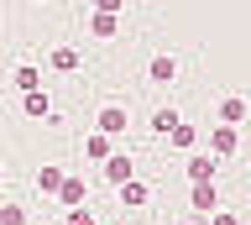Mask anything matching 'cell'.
Listing matches in <instances>:
<instances>
[{"label":"cell","mask_w":251,"mask_h":225,"mask_svg":"<svg viewBox=\"0 0 251 225\" xmlns=\"http://www.w3.org/2000/svg\"><path fill=\"white\" fill-rule=\"evenodd\" d=\"M84 157H89V162H110V136L89 131V136H84Z\"/></svg>","instance_id":"8fae6325"},{"label":"cell","mask_w":251,"mask_h":225,"mask_svg":"<svg viewBox=\"0 0 251 225\" xmlns=\"http://www.w3.org/2000/svg\"><path fill=\"white\" fill-rule=\"evenodd\" d=\"M52 68H58V74H74V68H78V52L74 48H52Z\"/></svg>","instance_id":"9a60e30c"},{"label":"cell","mask_w":251,"mask_h":225,"mask_svg":"<svg viewBox=\"0 0 251 225\" xmlns=\"http://www.w3.org/2000/svg\"><path fill=\"white\" fill-rule=\"evenodd\" d=\"M21 105H26V115H47V110H52L47 89H37V95H21Z\"/></svg>","instance_id":"e0dca14e"},{"label":"cell","mask_w":251,"mask_h":225,"mask_svg":"<svg viewBox=\"0 0 251 225\" xmlns=\"http://www.w3.org/2000/svg\"><path fill=\"white\" fill-rule=\"evenodd\" d=\"M178 121H183V115L173 110V105H162V110H157V115H152V131H162V136H168V131H173V126H178Z\"/></svg>","instance_id":"5bb4252c"},{"label":"cell","mask_w":251,"mask_h":225,"mask_svg":"<svg viewBox=\"0 0 251 225\" xmlns=\"http://www.w3.org/2000/svg\"><path fill=\"white\" fill-rule=\"evenodd\" d=\"M235 147H241V131H235V126H209V157H215V162H225Z\"/></svg>","instance_id":"7a4b0ae2"},{"label":"cell","mask_w":251,"mask_h":225,"mask_svg":"<svg viewBox=\"0 0 251 225\" xmlns=\"http://www.w3.org/2000/svg\"><path fill=\"white\" fill-rule=\"evenodd\" d=\"M105 178L121 189V183H131L136 178V162H131V152H110V162H105Z\"/></svg>","instance_id":"5b68a950"},{"label":"cell","mask_w":251,"mask_h":225,"mask_svg":"<svg viewBox=\"0 0 251 225\" xmlns=\"http://www.w3.org/2000/svg\"><path fill=\"white\" fill-rule=\"evenodd\" d=\"M147 199H152V189H147V183H141V178H131V183H121V204L141 209V204H147Z\"/></svg>","instance_id":"30bf717a"},{"label":"cell","mask_w":251,"mask_h":225,"mask_svg":"<svg viewBox=\"0 0 251 225\" xmlns=\"http://www.w3.org/2000/svg\"><path fill=\"white\" fill-rule=\"evenodd\" d=\"M16 89H21V95H37V89H42V74H37L31 63H21L16 68Z\"/></svg>","instance_id":"7c38bea8"},{"label":"cell","mask_w":251,"mask_h":225,"mask_svg":"<svg viewBox=\"0 0 251 225\" xmlns=\"http://www.w3.org/2000/svg\"><path fill=\"white\" fill-rule=\"evenodd\" d=\"M0 225H26V209L21 204H0Z\"/></svg>","instance_id":"ac0fdd59"},{"label":"cell","mask_w":251,"mask_h":225,"mask_svg":"<svg viewBox=\"0 0 251 225\" xmlns=\"http://www.w3.org/2000/svg\"><path fill=\"white\" fill-rule=\"evenodd\" d=\"M37 189H42V194H58L63 189V168H42V173H37Z\"/></svg>","instance_id":"2e32d148"},{"label":"cell","mask_w":251,"mask_h":225,"mask_svg":"<svg viewBox=\"0 0 251 225\" xmlns=\"http://www.w3.org/2000/svg\"><path fill=\"white\" fill-rule=\"evenodd\" d=\"M246 115H251L246 95H225V100H220V126H241Z\"/></svg>","instance_id":"8992f818"},{"label":"cell","mask_w":251,"mask_h":225,"mask_svg":"<svg viewBox=\"0 0 251 225\" xmlns=\"http://www.w3.org/2000/svg\"><path fill=\"white\" fill-rule=\"evenodd\" d=\"M209 225H241V215H230V209H215V215H209Z\"/></svg>","instance_id":"ffe728a7"},{"label":"cell","mask_w":251,"mask_h":225,"mask_svg":"<svg viewBox=\"0 0 251 225\" xmlns=\"http://www.w3.org/2000/svg\"><path fill=\"white\" fill-rule=\"evenodd\" d=\"M147 74H152L157 84H173V79H178V58H173V52H157V58H152V68H147Z\"/></svg>","instance_id":"9c48e42d"},{"label":"cell","mask_w":251,"mask_h":225,"mask_svg":"<svg viewBox=\"0 0 251 225\" xmlns=\"http://www.w3.org/2000/svg\"><path fill=\"white\" fill-rule=\"evenodd\" d=\"M168 142L178 147V152H199V126H188V121H178V126L168 131Z\"/></svg>","instance_id":"ba28073f"},{"label":"cell","mask_w":251,"mask_h":225,"mask_svg":"<svg viewBox=\"0 0 251 225\" xmlns=\"http://www.w3.org/2000/svg\"><path fill=\"white\" fill-rule=\"evenodd\" d=\"M89 32L94 37H115V32H121V21L110 16V11H94V16H89Z\"/></svg>","instance_id":"4fadbf2b"},{"label":"cell","mask_w":251,"mask_h":225,"mask_svg":"<svg viewBox=\"0 0 251 225\" xmlns=\"http://www.w3.org/2000/svg\"><path fill=\"white\" fill-rule=\"evenodd\" d=\"M63 225H94V215H89V209H68V220H63Z\"/></svg>","instance_id":"d6986e66"},{"label":"cell","mask_w":251,"mask_h":225,"mask_svg":"<svg viewBox=\"0 0 251 225\" xmlns=\"http://www.w3.org/2000/svg\"><path fill=\"white\" fill-rule=\"evenodd\" d=\"M94 131H100V136H121V131H126V105H115V100H110V105H100Z\"/></svg>","instance_id":"3957f363"},{"label":"cell","mask_w":251,"mask_h":225,"mask_svg":"<svg viewBox=\"0 0 251 225\" xmlns=\"http://www.w3.org/2000/svg\"><path fill=\"white\" fill-rule=\"evenodd\" d=\"M58 199H63L68 209H84V199H89L84 178H78V173H63V189H58Z\"/></svg>","instance_id":"52a82bcc"},{"label":"cell","mask_w":251,"mask_h":225,"mask_svg":"<svg viewBox=\"0 0 251 225\" xmlns=\"http://www.w3.org/2000/svg\"><path fill=\"white\" fill-rule=\"evenodd\" d=\"M188 209L209 220V215L220 209V189H215V183H194V189H188Z\"/></svg>","instance_id":"277c9868"},{"label":"cell","mask_w":251,"mask_h":225,"mask_svg":"<svg viewBox=\"0 0 251 225\" xmlns=\"http://www.w3.org/2000/svg\"><path fill=\"white\" fill-rule=\"evenodd\" d=\"M183 173H188V183H215L220 162L209 157V152H188V157H183Z\"/></svg>","instance_id":"6da1fadb"}]
</instances>
